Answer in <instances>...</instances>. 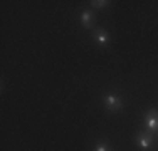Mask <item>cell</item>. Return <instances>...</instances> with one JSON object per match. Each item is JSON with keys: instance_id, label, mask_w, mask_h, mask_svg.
Instances as JSON below:
<instances>
[{"instance_id": "5b68a950", "label": "cell", "mask_w": 158, "mask_h": 151, "mask_svg": "<svg viewBox=\"0 0 158 151\" xmlns=\"http://www.w3.org/2000/svg\"><path fill=\"white\" fill-rule=\"evenodd\" d=\"M98 41L101 42V44H108V35L104 34V32H101V34L98 35Z\"/></svg>"}, {"instance_id": "8992f818", "label": "cell", "mask_w": 158, "mask_h": 151, "mask_svg": "<svg viewBox=\"0 0 158 151\" xmlns=\"http://www.w3.org/2000/svg\"><path fill=\"white\" fill-rule=\"evenodd\" d=\"M96 151H110V150H108V146H106V144H99V146L96 148Z\"/></svg>"}, {"instance_id": "3957f363", "label": "cell", "mask_w": 158, "mask_h": 151, "mask_svg": "<svg viewBox=\"0 0 158 151\" xmlns=\"http://www.w3.org/2000/svg\"><path fill=\"white\" fill-rule=\"evenodd\" d=\"M81 19H83V24L86 25V27H89V25H91V14H89V12H84Z\"/></svg>"}, {"instance_id": "52a82bcc", "label": "cell", "mask_w": 158, "mask_h": 151, "mask_svg": "<svg viewBox=\"0 0 158 151\" xmlns=\"http://www.w3.org/2000/svg\"><path fill=\"white\" fill-rule=\"evenodd\" d=\"M94 3V7H103V5H106L108 2H93Z\"/></svg>"}, {"instance_id": "277c9868", "label": "cell", "mask_w": 158, "mask_h": 151, "mask_svg": "<svg viewBox=\"0 0 158 151\" xmlns=\"http://www.w3.org/2000/svg\"><path fill=\"white\" fill-rule=\"evenodd\" d=\"M140 144H141V148H150V138L148 136H141L140 138Z\"/></svg>"}, {"instance_id": "6da1fadb", "label": "cell", "mask_w": 158, "mask_h": 151, "mask_svg": "<svg viewBox=\"0 0 158 151\" xmlns=\"http://www.w3.org/2000/svg\"><path fill=\"white\" fill-rule=\"evenodd\" d=\"M146 126H148L150 129L157 131V129H158V116H151V117H148V121H146Z\"/></svg>"}, {"instance_id": "7a4b0ae2", "label": "cell", "mask_w": 158, "mask_h": 151, "mask_svg": "<svg viewBox=\"0 0 158 151\" xmlns=\"http://www.w3.org/2000/svg\"><path fill=\"white\" fill-rule=\"evenodd\" d=\"M106 103L110 104L111 108H119V99H118L116 96H113V94L106 96Z\"/></svg>"}]
</instances>
